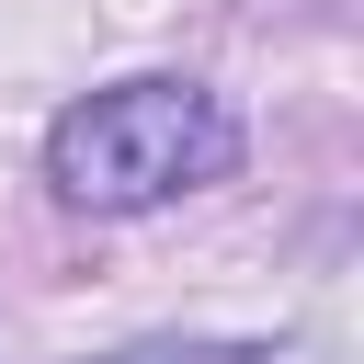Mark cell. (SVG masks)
Listing matches in <instances>:
<instances>
[{
    "label": "cell",
    "instance_id": "obj_1",
    "mask_svg": "<svg viewBox=\"0 0 364 364\" xmlns=\"http://www.w3.org/2000/svg\"><path fill=\"white\" fill-rule=\"evenodd\" d=\"M228 159H239V125L205 80H114L46 125V182L80 216H148V205L216 182Z\"/></svg>",
    "mask_w": 364,
    "mask_h": 364
},
{
    "label": "cell",
    "instance_id": "obj_2",
    "mask_svg": "<svg viewBox=\"0 0 364 364\" xmlns=\"http://www.w3.org/2000/svg\"><path fill=\"white\" fill-rule=\"evenodd\" d=\"M102 364H296L284 341H125Z\"/></svg>",
    "mask_w": 364,
    "mask_h": 364
}]
</instances>
